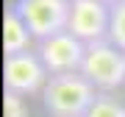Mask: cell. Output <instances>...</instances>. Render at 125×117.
<instances>
[{"mask_svg":"<svg viewBox=\"0 0 125 117\" xmlns=\"http://www.w3.org/2000/svg\"><path fill=\"white\" fill-rule=\"evenodd\" d=\"M108 42L125 53V0H111V23H108Z\"/></svg>","mask_w":125,"mask_h":117,"instance_id":"9c48e42d","label":"cell"},{"mask_svg":"<svg viewBox=\"0 0 125 117\" xmlns=\"http://www.w3.org/2000/svg\"><path fill=\"white\" fill-rule=\"evenodd\" d=\"M94 98L97 89L86 75L67 72V75H50L42 92V106L50 117H86Z\"/></svg>","mask_w":125,"mask_h":117,"instance_id":"6da1fadb","label":"cell"},{"mask_svg":"<svg viewBox=\"0 0 125 117\" xmlns=\"http://www.w3.org/2000/svg\"><path fill=\"white\" fill-rule=\"evenodd\" d=\"M86 117H125V103L111 92H97Z\"/></svg>","mask_w":125,"mask_h":117,"instance_id":"ba28073f","label":"cell"},{"mask_svg":"<svg viewBox=\"0 0 125 117\" xmlns=\"http://www.w3.org/2000/svg\"><path fill=\"white\" fill-rule=\"evenodd\" d=\"M81 75H86L97 92H114L125 86V53L111 42L86 45V56L81 64Z\"/></svg>","mask_w":125,"mask_h":117,"instance_id":"7a4b0ae2","label":"cell"},{"mask_svg":"<svg viewBox=\"0 0 125 117\" xmlns=\"http://www.w3.org/2000/svg\"><path fill=\"white\" fill-rule=\"evenodd\" d=\"M36 53L45 61L50 75H67V72H81L86 45L78 36H72L70 31H64V34L50 36V39L36 42Z\"/></svg>","mask_w":125,"mask_h":117,"instance_id":"8992f818","label":"cell"},{"mask_svg":"<svg viewBox=\"0 0 125 117\" xmlns=\"http://www.w3.org/2000/svg\"><path fill=\"white\" fill-rule=\"evenodd\" d=\"M108 23H111V3L108 0H70L67 31L78 36L83 45L106 42Z\"/></svg>","mask_w":125,"mask_h":117,"instance_id":"5b68a950","label":"cell"},{"mask_svg":"<svg viewBox=\"0 0 125 117\" xmlns=\"http://www.w3.org/2000/svg\"><path fill=\"white\" fill-rule=\"evenodd\" d=\"M3 117H31V109L22 95L3 92Z\"/></svg>","mask_w":125,"mask_h":117,"instance_id":"30bf717a","label":"cell"},{"mask_svg":"<svg viewBox=\"0 0 125 117\" xmlns=\"http://www.w3.org/2000/svg\"><path fill=\"white\" fill-rule=\"evenodd\" d=\"M108 3H111V0H108Z\"/></svg>","mask_w":125,"mask_h":117,"instance_id":"8fae6325","label":"cell"},{"mask_svg":"<svg viewBox=\"0 0 125 117\" xmlns=\"http://www.w3.org/2000/svg\"><path fill=\"white\" fill-rule=\"evenodd\" d=\"M47 81H50V72L36 50H25V53L3 58V92L28 98V95L45 92Z\"/></svg>","mask_w":125,"mask_h":117,"instance_id":"277c9868","label":"cell"},{"mask_svg":"<svg viewBox=\"0 0 125 117\" xmlns=\"http://www.w3.org/2000/svg\"><path fill=\"white\" fill-rule=\"evenodd\" d=\"M11 9L22 17L36 42L64 34L70 23V0H17Z\"/></svg>","mask_w":125,"mask_h":117,"instance_id":"3957f363","label":"cell"},{"mask_svg":"<svg viewBox=\"0 0 125 117\" xmlns=\"http://www.w3.org/2000/svg\"><path fill=\"white\" fill-rule=\"evenodd\" d=\"M31 39H33V34L28 31L22 17L14 9H9L3 14V53L6 56L25 53V50H31Z\"/></svg>","mask_w":125,"mask_h":117,"instance_id":"52a82bcc","label":"cell"}]
</instances>
